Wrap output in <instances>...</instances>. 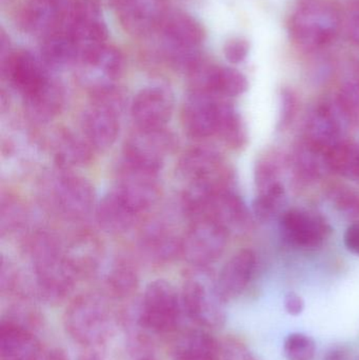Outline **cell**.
<instances>
[{
    "label": "cell",
    "mask_w": 359,
    "mask_h": 360,
    "mask_svg": "<svg viewBox=\"0 0 359 360\" xmlns=\"http://www.w3.org/2000/svg\"><path fill=\"white\" fill-rule=\"evenodd\" d=\"M158 32L164 55L181 71L189 73L204 60L200 50L206 32L195 17L185 12L168 13Z\"/></svg>",
    "instance_id": "obj_4"
},
{
    "label": "cell",
    "mask_w": 359,
    "mask_h": 360,
    "mask_svg": "<svg viewBox=\"0 0 359 360\" xmlns=\"http://www.w3.org/2000/svg\"><path fill=\"white\" fill-rule=\"evenodd\" d=\"M183 237L160 220H153L145 224L139 236V250L141 255L155 264H164L172 262L177 256H181Z\"/></svg>",
    "instance_id": "obj_22"
},
{
    "label": "cell",
    "mask_w": 359,
    "mask_h": 360,
    "mask_svg": "<svg viewBox=\"0 0 359 360\" xmlns=\"http://www.w3.org/2000/svg\"><path fill=\"white\" fill-rule=\"evenodd\" d=\"M65 252L80 277L94 274L103 264V245L95 235L89 232L75 235L65 245Z\"/></svg>",
    "instance_id": "obj_28"
},
{
    "label": "cell",
    "mask_w": 359,
    "mask_h": 360,
    "mask_svg": "<svg viewBox=\"0 0 359 360\" xmlns=\"http://www.w3.org/2000/svg\"><path fill=\"white\" fill-rule=\"evenodd\" d=\"M280 232L287 243L301 249L320 247L330 232L327 222L318 214L290 209L280 216Z\"/></svg>",
    "instance_id": "obj_20"
},
{
    "label": "cell",
    "mask_w": 359,
    "mask_h": 360,
    "mask_svg": "<svg viewBox=\"0 0 359 360\" xmlns=\"http://www.w3.org/2000/svg\"><path fill=\"white\" fill-rule=\"evenodd\" d=\"M69 34L79 51V58L84 53L107 44L109 29L101 0H74Z\"/></svg>",
    "instance_id": "obj_13"
},
{
    "label": "cell",
    "mask_w": 359,
    "mask_h": 360,
    "mask_svg": "<svg viewBox=\"0 0 359 360\" xmlns=\"http://www.w3.org/2000/svg\"><path fill=\"white\" fill-rule=\"evenodd\" d=\"M183 300L174 285L164 279L145 288L139 308V325L156 334L174 331L181 321Z\"/></svg>",
    "instance_id": "obj_8"
},
{
    "label": "cell",
    "mask_w": 359,
    "mask_h": 360,
    "mask_svg": "<svg viewBox=\"0 0 359 360\" xmlns=\"http://www.w3.org/2000/svg\"><path fill=\"white\" fill-rule=\"evenodd\" d=\"M285 356L288 360H314L315 342L303 333H292L285 340Z\"/></svg>",
    "instance_id": "obj_39"
},
{
    "label": "cell",
    "mask_w": 359,
    "mask_h": 360,
    "mask_svg": "<svg viewBox=\"0 0 359 360\" xmlns=\"http://www.w3.org/2000/svg\"><path fill=\"white\" fill-rule=\"evenodd\" d=\"M51 151L60 170L73 171L92 160L93 152L84 135L76 134L69 129H60L51 141Z\"/></svg>",
    "instance_id": "obj_26"
},
{
    "label": "cell",
    "mask_w": 359,
    "mask_h": 360,
    "mask_svg": "<svg viewBox=\"0 0 359 360\" xmlns=\"http://www.w3.org/2000/svg\"><path fill=\"white\" fill-rule=\"evenodd\" d=\"M139 360H152V359H139Z\"/></svg>",
    "instance_id": "obj_50"
},
{
    "label": "cell",
    "mask_w": 359,
    "mask_h": 360,
    "mask_svg": "<svg viewBox=\"0 0 359 360\" xmlns=\"http://www.w3.org/2000/svg\"><path fill=\"white\" fill-rule=\"evenodd\" d=\"M173 110L172 93L162 86L143 88L131 103V116L137 129L166 128Z\"/></svg>",
    "instance_id": "obj_21"
},
{
    "label": "cell",
    "mask_w": 359,
    "mask_h": 360,
    "mask_svg": "<svg viewBox=\"0 0 359 360\" xmlns=\"http://www.w3.org/2000/svg\"><path fill=\"white\" fill-rule=\"evenodd\" d=\"M221 348L212 335L204 331H191L177 344L173 360H221Z\"/></svg>",
    "instance_id": "obj_31"
},
{
    "label": "cell",
    "mask_w": 359,
    "mask_h": 360,
    "mask_svg": "<svg viewBox=\"0 0 359 360\" xmlns=\"http://www.w3.org/2000/svg\"><path fill=\"white\" fill-rule=\"evenodd\" d=\"M229 234L213 220H193L183 236L181 256L194 268H209L223 255Z\"/></svg>",
    "instance_id": "obj_10"
},
{
    "label": "cell",
    "mask_w": 359,
    "mask_h": 360,
    "mask_svg": "<svg viewBox=\"0 0 359 360\" xmlns=\"http://www.w3.org/2000/svg\"><path fill=\"white\" fill-rule=\"evenodd\" d=\"M248 41L244 38L235 37L228 40L223 46V54L226 59L232 65H238L246 60L249 54Z\"/></svg>",
    "instance_id": "obj_42"
},
{
    "label": "cell",
    "mask_w": 359,
    "mask_h": 360,
    "mask_svg": "<svg viewBox=\"0 0 359 360\" xmlns=\"http://www.w3.org/2000/svg\"><path fill=\"white\" fill-rule=\"evenodd\" d=\"M67 335L84 348H98L113 330L114 319L107 300L97 294H84L73 300L63 317Z\"/></svg>",
    "instance_id": "obj_2"
},
{
    "label": "cell",
    "mask_w": 359,
    "mask_h": 360,
    "mask_svg": "<svg viewBox=\"0 0 359 360\" xmlns=\"http://www.w3.org/2000/svg\"><path fill=\"white\" fill-rule=\"evenodd\" d=\"M25 113L31 122L46 124L53 122L65 107V91L58 82L51 77L37 90L23 97Z\"/></svg>",
    "instance_id": "obj_25"
},
{
    "label": "cell",
    "mask_w": 359,
    "mask_h": 360,
    "mask_svg": "<svg viewBox=\"0 0 359 360\" xmlns=\"http://www.w3.org/2000/svg\"><path fill=\"white\" fill-rule=\"evenodd\" d=\"M217 137L231 149L238 150L247 143V131L242 116L228 99L221 107V122Z\"/></svg>",
    "instance_id": "obj_33"
},
{
    "label": "cell",
    "mask_w": 359,
    "mask_h": 360,
    "mask_svg": "<svg viewBox=\"0 0 359 360\" xmlns=\"http://www.w3.org/2000/svg\"><path fill=\"white\" fill-rule=\"evenodd\" d=\"M282 173V162L276 154H268L256 162L255 167V182L259 193L280 184Z\"/></svg>",
    "instance_id": "obj_37"
},
{
    "label": "cell",
    "mask_w": 359,
    "mask_h": 360,
    "mask_svg": "<svg viewBox=\"0 0 359 360\" xmlns=\"http://www.w3.org/2000/svg\"><path fill=\"white\" fill-rule=\"evenodd\" d=\"M349 34L351 39L359 44V6L355 8L350 18Z\"/></svg>",
    "instance_id": "obj_46"
},
{
    "label": "cell",
    "mask_w": 359,
    "mask_h": 360,
    "mask_svg": "<svg viewBox=\"0 0 359 360\" xmlns=\"http://www.w3.org/2000/svg\"><path fill=\"white\" fill-rule=\"evenodd\" d=\"M42 360H69L65 353L60 350H53L44 355Z\"/></svg>",
    "instance_id": "obj_49"
},
{
    "label": "cell",
    "mask_w": 359,
    "mask_h": 360,
    "mask_svg": "<svg viewBox=\"0 0 359 360\" xmlns=\"http://www.w3.org/2000/svg\"><path fill=\"white\" fill-rule=\"evenodd\" d=\"M27 207L13 194H2L0 202V231L1 236H10L22 230L27 222Z\"/></svg>",
    "instance_id": "obj_34"
},
{
    "label": "cell",
    "mask_w": 359,
    "mask_h": 360,
    "mask_svg": "<svg viewBox=\"0 0 359 360\" xmlns=\"http://www.w3.org/2000/svg\"><path fill=\"white\" fill-rule=\"evenodd\" d=\"M124 98L116 86L92 92L81 116V134L95 152L109 150L117 141Z\"/></svg>",
    "instance_id": "obj_3"
},
{
    "label": "cell",
    "mask_w": 359,
    "mask_h": 360,
    "mask_svg": "<svg viewBox=\"0 0 359 360\" xmlns=\"http://www.w3.org/2000/svg\"><path fill=\"white\" fill-rule=\"evenodd\" d=\"M328 169L359 184V145L343 141L327 153Z\"/></svg>",
    "instance_id": "obj_32"
},
{
    "label": "cell",
    "mask_w": 359,
    "mask_h": 360,
    "mask_svg": "<svg viewBox=\"0 0 359 360\" xmlns=\"http://www.w3.org/2000/svg\"><path fill=\"white\" fill-rule=\"evenodd\" d=\"M19 283L20 279L18 271L10 260L2 258L0 270V288L2 294H16L19 289Z\"/></svg>",
    "instance_id": "obj_41"
},
{
    "label": "cell",
    "mask_w": 359,
    "mask_h": 360,
    "mask_svg": "<svg viewBox=\"0 0 359 360\" xmlns=\"http://www.w3.org/2000/svg\"><path fill=\"white\" fill-rule=\"evenodd\" d=\"M188 75L192 92L229 99L240 96L248 90V79L242 72L206 60L200 61Z\"/></svg>",
    "instance_id": "obj_15"
},
{
    "label": "cell",
    "mask_w": 359,
    "mask_h": 360,
    "mask_svg": "<svg viewBox=\"0 0 359 360\" xmlns=\"http://www.w3.org/2000/svg\"><path fill=\"white\" fill-rule=\"evenodd\" d=\"M74 0H27L22 11L25 29L38 39L69 32Z\"/></svg>",
    "instance_id": "obj_14"
},
{
    "label": "cell",
    "mask_w": 359,
    "mask_h": 360,
    "mask_svg": "<svg viewBox=\"0 0 359 360\" xmlns=\"http://www.w3.org/2000/svg\"><path fill=\"white\" fill-rule=\"evenodd\" d=\"M280 118H278V130L284 131L289 128L295 116H296L299 101L296 94L291 89L285 88L280 91Z\"/></svg>",
    "instance_id": "obj_40"
},
{
    "label": "cell",
    "mask_w": 359,
    "mask_h": 360,
    "mask_svg": "<svg viewBox=\"0 0 359 360\" xmlns=\"http://www.w3.org/2000/svg\"><path fill=\"white\" fill-rule=\"evenodd\" d=\"M113 6L124 31L135 37L158 32L168 15L166 0H113Z\"/></svg>",
    "instance_id": "obj_17"
},
{
    "label": "cell",
    "mask_w": 359,
    "mask_h": 360,
    "mask_svg": "<svg viewBox=\"0 0 359 360\" xmlns=\"http://www.w3.org/2000/svg\"><path fill=\"white\" fill-rule=\"evenodd\" d=\"M329 197L339 213L351 219H359L358 191L346 186H333Z\"/></svg>",
    "instance_id": "obj_38"
},
{
    "label": "cell",
    "mask_w": 359,
    "mask_h": 360,
    "mask_svg": "<svg viewBox=\"0 0 359 360\" xmlns=\"http://www.w3.org/2000/svg\"><path fill=\"white\" fill-rule=\"evenodd\" d=\"M284 200L285 186L280 182L259 193L253 201V213L259 221H269L280 212Z\"/></svg>",
    "instance_id": "obj_35"
},
{
    "label": "cell",
    "mask_w": 359,
    "mask_h": 360,
    "mask_svg": "<svg viewBox=\"0 0 359 360\" xmlns=\"http://www.w3.org/2000/svg\"><path fill=\"white\" fill-rule=\"evenodd\" d=\"M225 98L190 92L183 108V126L191 139H207L217 136L221 122V107Z\"/></svg>",
    "instance_id": "obj_18"
},
{
    "label": "cell",
    "mask_w": 359,
    "mask_h": 360,
    "mask_svg": "<svg viewBox=\"0 0 359 360\" xmlns=\"http://www.w3.org/2000/svg\"><path fill=\"white\" fill-rule=\"evenodd\" d=\"M341 141V124L334 110L330 103H318L306 120L303 143L327 155Z\"/></svg>",
    "instance_id": "obj_23"
},
{
    "label": "cell",
    "mask_w": 359,
    "mask_h": 360,
    "mask_svg": "<svg viewBox=\"0 0 359 360\" xmlns=\"http://www.w3.org/2000/svg\"><path fill=\"white\" fill-rule=\"evenodd\" d=\"M337 105L343 117L352 126L359 127V82H348L337 94Z\"/></svg>",
    "instance_id": "obj_36"
},
{
    "label": "cell",
    "mask_w": 359,
    "mask_h": 360,
    "mask_svg": "<svg viewBox=\"0 0 359 360\" xmlns=\"http://www.w3.org/2000/svg\"><path fill=\"white\" fill-rule=\"evenodd\" d=\"M107 293L116 300L131 297L139 287V276L136 268L126 258H116L107 266L105 275Z\"/></svg>",
    "instance_id": "obj_29"
},
{
    "label": "cell",
    "mask_w": 359,
    "mask_h": 360,
    "mask_svg": "<svg viewBox=\"0 0 359 360\" xmlns=\"http://www.w3.org/2000/svg\"><path fill=\"white\" fill-rule=\"evenodd\" d=\"M177 170L188 184L228 188L233 179L223 154L208 146H196L185 152Z\"/></svg>",
    "instance_id": "obj_11"
},
{
    "label": "cell",
    "mask_w": 359,
    "mask_h": 360,
    "mask_svg": "<svg viewBox=\"0 0 359 360\" xmlns=\"http://www.w3.org/2000/svg\"><path fill=\"white\" fill-rule=\"evenodd\" d=\"M78 360H105L97 348H86L82 351Z\"/></svg>",
    "instance_id": "obj_47"
},
{
    "label": "cell",
    "mask_w": 359,
    "mask_h": 360,
    "mask_svg": "<svg viewBox=\"0 0 359 360\" xmlns=\"http://www.w3.org/2000/svg\"><path fill=\"white\" fill-rule=\"evenodd\" d=\"M141 216L115 190L105 194L96 205L97 222L109 234L126 233L138 222Z\"/></svg>",
    "instance_id": "obj_27"
},
{
    "label": "cell",
    "mask_w": 359,
    "mask_h": 360,
    "mask_svg": "<svg viewBox=\"0 0 359 360\" xmlns=\"http://www.w3.org/2000/svg\"><path fill=\"white\" fill-rule=\"evenodd\" d=\"M81 82L91 92L115 86L124 71V58L115 46L105 44L84 53L77 65Z\"/></svg>",
    "instance_id": "obj_16"
},
{
    "label": "cell",
    "mask_w": 359,
    "mask_h": 360,
    "mask_svg": "<svg viewBox=\"0 0 359 360\" xmlns=\"http://www.w3.org/2000/svg\"><path fill=\"white\" fill-rule=\"evenodd\" d=\"M284 304L287 312L292 316H299L305 310V300L295 292L287 294Z\"/></svg>",
    "instance_id": "obj_44"
},
{
    "label": "cell",
    "mask_w": 359,
    "mask_h": 360,
    "mask_svg": "<svg viewBox=\"0 0 359 360\" xmlns=\"http://www.w3.org/2000/svg\"><path fill=\"white\" fill-rule=\"evenodd\" d=\"M183 310L202 327L218 329L227 319L225 304L217 279L208 268H192L185 277L181 293Z\"/></svg>",
    "instance_id": "obj_5"
},
{
    "label": "cell",
    "mask_w": 359,
    "mask_h": 360,
    "mask_svg": "<svg viewBox=\"0 0 359 360\" xmlns=\"http://www.w3.org/2000/svg\"><path fill=\"white\" fill-rule=\"evenodd\" d=\"M1 71L12 88L27 96L51 78L48 68L29 51H8L1 55Z\"/></svg>",
    "instance_id": "obj_19"
},
{
    "label": "cell",
    "mask_w": 359,
    "mask_h": 360,
    "mask_svg": "<svg viewBox=\"0 0 359 360\" xmlns=\"http://www.w3.org/2000/svg\"><path fill=\"white\" fill-rule=\"evenodd\" d=\"M42 190L48 207L65 219H84L96 205L94 186L73 171L58 169L46 179Z\"/></svg>",
    "instance_id": "obj_7"
},
{
    "label": "cell",
    "mask_w": 359,
    "mask_h": 360,
    "mask_svg": "<svg viewBox=\"0 0 359 360\" xmlns=\"http://www.w3.org/2000/svg\"><path fill=\"white\" fill-rule=\"evenodd\" d=\"M348 352L345 348H334L328 352L325 360H346Z\"/></svg>",
    "instance_id": "obj_48"
},
{
    "label": "cell",
    "mask_w": 359,
    "mask_h": 360,
    "mask_svg": "<svg viewBox=\"0 0 359 360\" xmlns=\"http://www.w3.org/2000/svg\"><path fill=\"white\" fill-rule=\"evenodd\" d=\"M114 190L141 215L147 213L160 197L159 173L122 160Z\"/></svg>",
    "instance_id": "obj_12"
},
{
    "label": "cell",
    "mask_w": 359,
    "mask_h": 360,
    "mask_svg": "<svg viewBox=\"0 0 359 360\" xmlns=\"http://www.w3.org/2000/svg\"><path fill=\"white\" fill-rule=\"evenodd\" d=\"M345 245L351 253L359 256V221L354 222L346 231Z\"/></svg>",
    "instance_id": "obj_45"
},
{
    "label": "cell",
    "mask_w": 359,
    "mask_h": 360,
    "mask_svg": "<svg viewBox=\"0 0 359 360\" xmlns=\"http://www.w3.org/2000/svg\"><path fill=\"white\" fill-rule=\"evenodd\" d=\"M30 256L40 297L48 304L65 300L80 276L67 259L58 236L46 230L35 233L30 241Z\"/></svg>",
    "instance_id": "obj_1"
},
{
    "label": "cell",
    "mask_w": 359,
    "mask_h": 360,
    "mask_svg": "<svg viewBox=\"0 0 359 360\" xmlns=\"http://www.w3.org/2000/svg\"><path fill=\"white\" fill-rule=\"evenodd\" d=\"M40 58L52 69L76 65L79 51L69 32L55 34L40 41Z\"/></svg>",
    "instance_id": "obj_30"
},
{
    "label": "cell",
    "mask_w": 359,
    "mask_h": 360,
    "mask_svg": "<svg viewBox=\"0 0 359 360\" xmlns=\"http://www.w3.org/2000/svg\"><path fill=\"white\" fill-rule=\"evenodd\" d=\"M256 256L252 250L244 249L234 254L219 273L217 285L226 300L244 293L254 275Z\"/></svg>",
    "instance_id": "obj_24"
},
{
    "label": "cell",
    "mask_w": 359,
    "mask_h": 360,
    "mask_svg": "<svg viewBox=\"0 0 359 360\" xmlns=\"http://www.w3.org/2000/svg\"><path fill=\"white\" fill-rule=\"evenodd\" d=\"M178 141L168 128L137 129L130 134L124 146V160L160 172L167 158L174 153Z\"/></svg>",
    "instance_id": "obj_9"
},
{
    "label": "cell",
    "mask_w": 359,
    "mask_h": 360,
    "mask_svg": "<svg viewBox=\"0 0 359 360\" xmlns=\"http://www.w3.org/2000/svg\"><path fill=\"white\" fill-rule=\"evenodd\" d=\"M221 348L223 360H257L246 345L236 340H226Z\"/></svg>",
    "instance_id": "obj_43"
},
{
    "label": "cell",
    "mask_w": 359,
    "mask_h": 360,
    "mask_svg": "<svg viewBox=\"0 0 359 360\" xmlns=\"http://www.w3.org/2000/svg\"><path fill=\"white\" fill-rule=\"evenodd\" d=\"M341 18L334 6L320 0L303 2L293 13L289 31L295 44L305 50H320L337 38Z\"/></svg>",
    "instance_id": "obj_6"
}]
</instances>
